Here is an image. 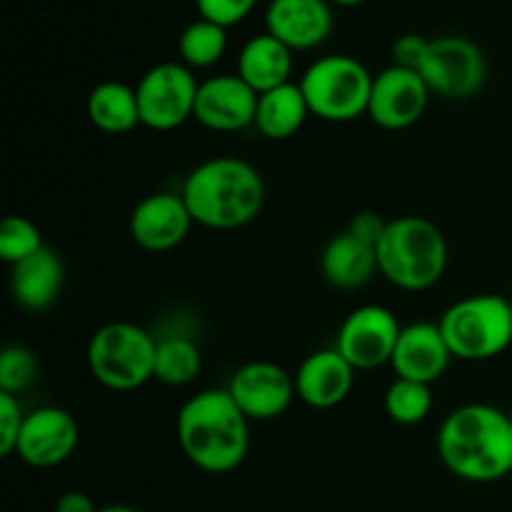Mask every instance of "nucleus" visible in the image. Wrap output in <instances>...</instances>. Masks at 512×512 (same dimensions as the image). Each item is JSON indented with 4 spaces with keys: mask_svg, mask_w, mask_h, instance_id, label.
I'll use <instances>...</instances> for the list:
<instances>
[{
    "mask_svg": "<svg viewBox=\"0 0 512 512\" xmlns=\"http://www.w3.org/2000/svg\"><path fill=\"white\" fill-rule=\"evenodd\" d=\"M98 512H140L135 510L133 505H123V503H113V505H103Z\"/></svg>",
    "mask_w": 512,
    "mask_h": 512,
    "instance_id": "nucleus-34",
    "label": "nucleus"
},
{
    "mask_svg": "<svg viewBox=\"0 0 512 512\" xmlns=\"http://www.w3.org/2000/svg\"><path fill=\"white\" fill-rule=\"evenodd\" d=\"M230 398L235 400L250 423H268L288 413L295 393L293 373L273 360H250L243 363L225 385Z\"/></svg>",
    "mask_w": 512,
    "mask_h": 512,
    "instance_id": "nucleus-11",
    "label": "nucleus"
},
{
    "mask_svg": "<svg viewBox=\"0 0 512 512\" xmlns=\"http://www.w3.org/2000/svg\"><path fill=\"white\" fill-rule=\"evenodd\" d=\"M320 273L335 290H360L380 273L378 250L340 230L320 250Z\"/></svg>",
    "mask_w": 512,
    "mask_h": 512,
    "instance_id": "nucleus-20",
    "label": "nucleus"
},
{
    "mask_svg": "<svg viewBox=\"0 0 512 512\" xmlns=\"http://www.w3.org/2000/svg\"><path fill=\"white\" fill-rule=\"evenodd\" d=\"M365 0H330V5H338V8H358Z\"/></svg>",
    "mask_w": 512,
    "mask_h": 512,
    "instance_id": "nucleus-35",
    "label": "nucleus"
},
{
    "mask_svg": "<svg viewBox=\"0 0 512 512\" xmlns=\"http://www.w3.org/2000/svg\"><path fill=\"white\" fill-rule=\"evenodd\" d=\"M510 303H512V300H510Z\"/></svg>",
    "mask_w": 512,
    "mask_h": 512,
    "instance_id": "nucleus-37",
    "label": "nucleus"
},
{
    "mask_svg": "<svg viewBox=\"0 0 512 512\" xmlns=\"http://www.w3.org/2000/svg\"><path fill=\"white\" fill-rule=\"evenodd\" d=\"M375 250L380 275L405 293L435 288L448 270V238L438 223L423 215H400L388 220Z\"/></svg>",
    "mask_w": 512,
    "mask_h": 512,
    "instance_id": "nucleus-4",
    "label": "nucleus"
},
{
    "mask_svg": "<svg viewBox=\"0 0 512 512\" xmlns=\"http://www.w3.org/2000/svg\"><path fill=\"white\" fill-rule=\"evenodd\" d=\"M255 5H258V0H195L200 18L223 25V28L243 23L253 13Z\"/></svg>",
    "mask_w": 512,
    "mask_h": 512,
    "instance_id": "nucleus-29",
    "label": "nucleus"
},
{
    "mask_svg": "<svg viewBox=\"0 0 512 512\" xmlns=\"http://www.w3.org/2000/svg\"><path fill=\"white\" fill-rule=\"evenodd\" d=\"M383 405L395 425L413 428V425L423 423L433 410V385L395 378L385 390Z\"/></svg>",
    "mask_w": 512,
    "mask_h": 512,
    "instance_id": "nucleus-26",
    "label": "nucleus"
},
{
    "mask_svg": "<svg viewBox=\"0 0 512 512\" xmlns=\"http://www.w3.org/2000/svg\"><path fill=\"white\" fill-rule=\"evenodd\" d=\"M25 410L20 405L18 395L0 393V455L10 458L15 455V445H18V435L23 430Z\"/></svg>",
    "mask_w": 512,
    "mask_h": 512,
    "instance_id": "nucleus-30",
    "label": "nucleus"
},
{
    "mask_svg": "<svg viewBox=\"0 0 512 512\" xmlns=\"http://www.w3.org/2000/svg\"><path fill=\"white\" fill-rule=\"evenodd\" d=\"M430 98L433 93H430L428 83L420 78L418 70L390 65L373 78L368 118L378 128L390 130V133L408 130L423 118Z\"/></svg>",
    "mask_w": 512,
    "mask_h": 512,
    "instance_id": "nucleus-12",
    "label": "nucleus"
},
{
    "mask_svg": "<svg viewBox=\"0 0 512 512\" xmlns=\"http://www.w3.org/2000/svg\"><path fill=\"white\" fill-rule=\"evenodd\" d=\"M308 118V100H305L300 85L293 80V83H285L280 88L258 95L253 128L268 140H288L295 133H300Z\"/></svg>",
    "mask_w": 512,
    "mask_h": 512,
    "instance_id": "nucleus-22",
    "label": "nucleus"
},
{
    "mask_svg": "<svg viewBox=\"0 0 512 512\" xmlns=\"http://www.w3.org/2000/svg\"><path fill=\"white\" fill-rule=\"evenodd\" d=\"M43 233L38 225L23 215H8L0 225V258L5 265H18L43 250Z\"/></svg>",
    "mask_w": 512,
    "mask_h": 512,
    "instance_id": "nucleus-27",
    "label": "nucleus"
},
{
    "mask_svg": "<svg viewBox=\"0 0 512 512\" xmlns=\"http://www.w3.org/2000/svg\"><path fill=\"white\" fill-rule=\"evenodd\" d=\"M400 330L403 325L390 308L378 303L360 305L343 318L333 348L355 370H378L393 360Z\"/></svg>",
    "mask_w": 512,
    "mask_h": 512,
    "instance_id": "nucleus-10",
    "label": "nucleus"
},
{
    "mask_svg": "<svg viewBox=\"0 0 512 512\" xmlns=\"http://www.w3.org/2000/svg\"><path fill=\"white\" fill-rule=\"evenodd\" d=\"M38 355L25 345H5L0 353V393H25L38 380Z\"/></svg>",
    "mask_w": 512,
    "mask_h": 512,
    "instance_id": "nucleus-28",
    "label": "nucleus"
},
{
    "mask_svg": "<svg viewBox=\"0 0 512 512\" xmlns=\"http://www.w3.org/2000/svg\"><path fill=\"white\" fill-rule=\"evenodd\" d=\"M330 0H270L265 8V33L290 50H315L333 33Z\"/></svg>",
    "mask_w": 512,
    "mask_h": 512,
    "instance_id": "nucleus-17",
    "label": "nucleus"
},
{
    "mask_svg": "<svg viewBox=\"0 0 512 512\" xmlns=\"http://www.w3.org/2000/svg\"><path fill=\"white\" fill-rule=\"evenodd\" d=\"M65 285L63 258L45 245L23 263L10 268V295L28 313H43L60 298Z\"/></svg>",
    "mask_w": 512,
    "mask_h": 512,
    "instance_id": "nucleus-19",
    "label": "nucleus"
},
{
    "mask_svg": "<svg viewBox=\"0 0 512 512\" xmlns=\"http://www.w3.org/2000/svg\"><path fill=\"white\" fill-rule=\"evenodd\" d=\"M453 360L440 325L418 320V323L403 325L400 330L390 368H393L395 378L433 385L448 373Z\"/></svg>",
    "mask_w": 512,
    "mask_h": 512,
    "instance_id": "nucleus-16",
    "label": "nucleus"
},
{
    "mask_svg": "<svg viewBox=\"0 0 512 512\" xmlns=\"http://www.w3.org/2000/svg\"><path fill=\"white\" fill-rule=\"evenodd\" d=\"M373 78L365 63L353 55L328 53L303 70L298 85L310 115L325 123H353L360 115H368Z\"/></svg>",
    "mask_w": 512,
    "mask_h": 512,
    "instance_id": "nucleus-7",
    "label": "nucleus"
},
{
    "mask_svg": "<svg viewBox=\"0 0 512 512\" xmlns=\"http://www.w3.org/2000/svg\"><path fill=\"white\" fill-rule=\"evenodd\" d=\"M258 93L238 73L210 75L200 80L193 120L213 133H238L253 128Z\"/></svg>",
    "mask_w": 512,
    "mask_h": 512,
    "instance_id": "nucleus-15",
    "label": "nucleus"
},
{
    "mask_svg": "<svg viewBox=\"0 0 512 512\" xmlns=\"http://www.w3.org/2000/svg\"><path fill=\"white\" fill-rule=\"evenodd\" d=\"M225 50H228V28L205 18L185 25L178 38L180 63L188 65L190 70L213 68L223 60Z\"/></svg>",
    "mask_w": 512,
    "mask_h": 512,
    "instance_id": "nucleus-25",
    "label": "nucleus"
},
{
    "mask_svg": "<svg viewBox=\"0 0 512 512\" xmlns=\"http://www.w3.org/2000/svg\"><path fill=\"white\" fill-rule=\"evenodd\" d=\"M235 73L258 95L268 93L280 85L293 83V50L280 43L275 35L258 33L245 40L240 48Z\"/></svg>",
    "mask_w": 512,
    "mask_h": 512,
    "instance_id": "nucleus-21",
    "label": "nucleus"
},
{
    "mask_svg": "<svg viewBox=\"0 0 512 512\" xmlns=\"http://www.w3.org/2000/svg\"><path fill=\"white\" fill-rule=\"evenodd\" d=\"M200 80L195 70L180 60H165L140 75L135 85L140 108V125L155 133H170L183 128L195 115Z\"/></svg>",
    "mask_w": 512,
    "mask_h": 512,
    "instance_id": "nucleus-8",
    "label": "nucleus"
},
{
    "mask_svg": "<svg viewBox=\"0 0 512 512\" xmlns=\"http://www.w3.org/2000/svg\"><path fill=\"white\" fill-rule=\"evenodd\" d=\"M430 38L418 33H405L400 35L393 43V65H400V68L418 70L420 63L425 58V50H428Z\"/></svg>",
    "mask_w": 512,
    "mask_h": 512,
    "instance_id": "nucleus-31",
    "label": "nucleus"
},
{
    "mask_svg": "<svg viewBox=\"0 0 512 512\" xmlns=\"http://www.w3.org/2000/svg\"><path fill=\"white\" fill-rule=\"evenodd\" d=\"M80 443L78 420L58 405H43L25 413L15 455L25 465L38 470L58 468Z\"/></svg>",
    "mask_w": 512,
    "mask_h": 512,
    "instance_id": "nucleus-13",
    "label": "nucleus"
},
{
    "mask_svg": "<svg viewBox=\"0 0 512 512\" xmlns=\"http://www.w3.org/2000/svg\"><path fill=\"white\" fill-rule=\"evenodd\" d=\"M175 435L188 463L208 475L233 473L248 458L250 420L225 388H205L185 400Z\"/></svg>",
    "mask_w": 512,
    "mask_h": 512,
    "instance_id": "nucleus-2",
    "label": "nucleus"
},
{
    "mask_svg": "<svg viewBox=\"0 0 512 512\" xmlns=\"http://www.w3.org/2000/svg\"><path fill=\"white\" fill-rule=\"evenodd\" d=\"M385 225H388V220L380 213H375V210H360V213H355L353 218H350L348 228L345 230H348L350 235H355L358 240H363V243L378 248L380 238H383L385 233Z\"/></svg>",
    "mask_w": 512,
    "mask_h": 512,
    "instance_id": "nucleus-32",
    "label": "nucleus"
},
{
    "mask_svg": "<svg viewBox=\"0 0 512 512\" xmlns=\"http://www.w3.org/2000/svg\"><path fill=\"white\" fill-rule=\"evenodd\" d=\"M355 373L358 370L335 348L315 350V353L305 355L303 363L295 368V393H298L300 403H305L308 408L333 410L353 393Z\"/></svg>",
    "mask_w": 512,
    "mask_h": 512,
    "instance_id": "nucleus-18",
    "label": "nucleus"
},
{
    "mask_svg": "<svg viewBox=\"0 0 512 512\" xmlns=\"http://www.w3.org/2000/svg\"><path fill=\"white\" fill-rule=\"evenodd\" d=\"M100 508L93 503L88 493H80V490H68V493L60 495L55 500L53 512H98Z\"/></svg>",
    "mask_w": 512,
    "mask_h": 512,
    "instance_id": "nucleus-33",
    "label": "nucleus"
},
{
    "mask_svg": "<svg viewBox=\"0 0 512 512\" xmlns=\"http://www.w3.org/2000/svg\"><path fill=\"white\" fill-rule=\"evenodd\" d=\"M193 215L185 205L183 195L173 190H158L140 200L128 220L130 238L138 248L148 253H168L175 250L193 228Z\"/></svg>",
    "mask_w": 512,
    "mask_h": 512,
    "instance_id": "nucleus-14",
    "label": "nucleus"
},
{
    "mask_svg": "<svg viewBox=\"0 0 512 512\" xmlns=\"http://www.w3.org/2000/svg\"><path fill=\"white\" fill-rule=\"evenodd\" d=\"M158 348H155V380L168 388H185L195 383L203 370V353L195 338L185 333H165L155 335Z\"/></svg>",
    "mask_w": 512,
    "mask_h": 512,
    "instance_id": "nucleus-24",
    "label": "nucleus"
},
{
    "mask_svg": "<svg viewBox=\"0 0 512 512\" xmlns=\"http://www.w3.org/2000/svg\"><path fill=\"white\" fill-rule=\"evenodd\" d=\"M508 413H510V420H512V405H510V410H508Z\"/></svg>",
    "mask_w": 512,
    "mask_h": 512,
    "instance_id": "nucleus-36",
    "label": "nucleus"
},
{
    "mask_svg": "<svg viewBox=\"0 0 512 512\" xmlns=\"http://www.w3.org/2000/svg\"><path fill=\"white\" fill-rule=\"evenodd\" d=\"M438 458L465 483H498L512 473V420L490 403L450 410L438 428Z\"/></svg>",
    "mask_w": 512,
    "mask_h": 512,
    "instance_id": "nucleus-1",
    "label": "nucleus"
},
{
    "mask_svg": "<svg viewBox=\"0 0 512 512\" xmlns=\"http://www.w3.org/2000/svg\"><path fill=\"white\" fill-rule=\"evenodd\" d=\"M418 73L438 98L470 100L488 83V58L465 35H438L430 38Z\"/></svg>",
    "mask_w": 512,
    "mask_h": 512,
    "instance_id": "nucleus-9",
    "label": "nucleus"
},
{
    "mask_svg": "<svg viewBox=\"0 0 512 512\" xmlns=\"http://www.w3.org/2000/svg\"><path fill=\"white\" fill-rule=\"evenodd\" d=\"M195 225L238 230L253 223L265 205V180L253 163L235 155H215L185 175L180 185Z\"/></svg>",
    "mask_w": 512,
    "mask_h": 512,
    "instance_id": "nucleus-3",
    "label": "nucleus"
},
{
    "mask_svg": "<svg viewBox=\"0 0 512 512\" xmlns=\"http://www.w3.org/2000/svg\"><path fill=\"white\" fill-rule=\"evenodd\" d=\"M158 338L130 320L105 323L88 340V370L113 393H133L155 380Z\"/></svg>",
    "mask_w": 512,
    "mask_h": 512,
    "instance_id": "nucleus-5",
    "label": "nucleus"
},
{
    "mask_svg": "<svg viewBox=\"0 0 512 512\" xmlns=\"http://www.w3.org/2000/svg\"><path fill=\"white\" fill-rule=\"evenodd\" d=\"M438 325L455 360L483 363L512 345V303L498 293L468 295L455 300Z\"/></svg>",
    "mask_w": 512,
    "mask_h": 512,
    "instance_id": "nucleus-6",
    "label": "nucleus"
},
{
    "mask_svg": "<svg viewBox=\"0 0 512 512\" xmlns=\"http://www.w3.org/2000/svg\"><path fill=\"white\" fill-rule=\"evenodd\" d=\"M88 120L105 135H125L140 125L135 88L120 80H103L88 95Z\"/></svg>",
    "mask_w": 512,
    "mask_h": 512,
    "instance_id": "nucleus-23",
    "label": "nucleus"
}]
</instances>
